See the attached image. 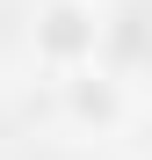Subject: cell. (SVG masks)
I'll list each match as a JSON object with an SVG mask.
<instances>
[{"label":"cell","instance_id":"2","mask_svg":"<svg viewBox=\"0 0 152 160\" xmlns=\"http://www.w3.org/2000/svg\"><path fill=\"white\" fill-rule=\"evenodd\" d=\"M58 88H65V117L80 124V131H109L123 117V88H116L109 73H94V66L72 73V80H58Z\"/></svg>","mask_w":152,"mask_h":160},{"label":"cell","instance_id":"1","mask_svg":"<svg viewBox=\"0 0 152 160\" xmlns=\"http://www.w3.org/2000/svg\"><path fill=\"white\" fill-rule=\"evenodd\" d=\"M29 51H36V66L44 73H87L94 66V51H101V15H94V0H44L36 22H29Z\"/></svg>","mask_w":152,"mask_h":160}]
</instances>
